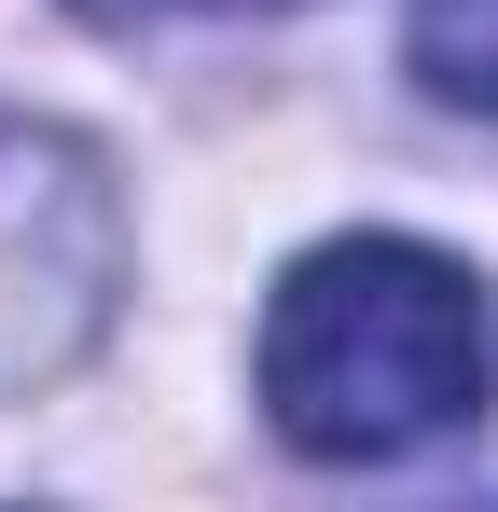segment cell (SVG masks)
Returning <instances> with one entry per match:
<instances>
[{
	"mask_svg": "<svg viewBox=\"0 0 498 512\" xmlns=\"http://www.w3.org/2000/svg\"><path fill=\"white\" fill-rule=\"evenodd\" d=\"M83 14H97V28H139V14H166V0H83Z\"/></svg>",
	"mask_w": 498,
	"mask_h": 512,
	"instance_id": "obj_4",
	"label": "cell"
},
{
	"mask_svg": "<svg viewBox=\"0 0 498 512\" xmlns=\"http://www.w3.org/2000/svg\"><path fill=\"white\" fill-rule=\"evenodd\" d=\"M415 84L498 125V0H415Z\"/></svg>",
	"mask_w": 498,
	"mask_h": 512,
	"instance_id": "obj_3",
	"label": "cell"
},
{
	"mask_svg": "<svg viewBox=\"0 0 498 512\" xmlns=\"http://www.w3.org/2000/svg\"><path fill=\"white\" fill-rule=\"evenodd\" d=\"M485 388H498L485 291L471 263L415 236H332L263 305V416L291 457H332V471L429 457L485 416Z\"/></svg>",
	"mask_w": 498,
	"mask_h": 512,
	"instance_id": "obj_1",
	"label": "cell"
},
{
	"mask_svg": "<svg viewBox=\"0 0 498 512\" xmlns=\"http://www.w3.org/2000/svg\"><path fill=\"white\" fill-rule=\"evenodd\" d=\"M125 291V194L70 125L0 111V402L56 388L111 333Z\"/></svg>",
	"mask_w": 498,
	"mask_h": 512,
	"instance_id": "obj_2",
	"label": "cell"
}]
</instances>
